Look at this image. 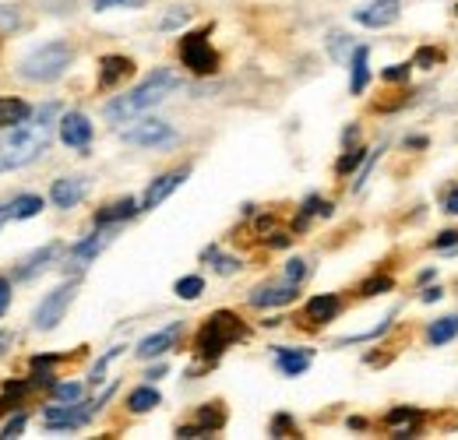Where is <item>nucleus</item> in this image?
<instances>
[{"mask_svg":"<svg viewBox=\"0 0 458 440\" xmlns=\"http://www.w3.org/2000/svg\"><path fill=\"white\" fill-rule=\"evenodd\" d=\"M183 180H187V170H173V173H163L159 180H152L149 183V190H145V197H141V212H152V208H159L177 187H181Z\"/></svg>","mask_w":458,"mask_h":440,"instance_id":"14","label":"nucleus"},{"mask_svg":"<svg viewBox=\"0 0 458 440\" xmlns=\"http://www.w3.org/2000/svg\"><path fill=\"white\" fill-rule=\"evenodd\" d=\"M187 18H190V11H187V7H173V11L166 14V18H159V28H163V32H170V28L183 25Z\"/></svg>","mask_w":458,"mask_h":440,"instance_id":"36","label":"nucleus"},{"mask_svg":"<svg viewBox=\"0 0 458 440\" xmlns=\"http://www.w3.org/2000/svg\"><path fill=\"white\" fill-rule=\"evenodd\" d=\"M11 307V278H0V317L7 314Z\"/></svg>","mask_w":458,"mask_h":440,"instance_id":"42","label":"nucleus"},{"mask_svg":"<svg viewBox=\"0 0 458 440\" xmlns=\"http://www.w3.org/2000/svg\"><path fill=\"white\" fill-rule=\"evenodd\" d=\"M53 363H60V356H32V370L36 366H53Z\"/></svg>","mask_w":458,"mask_h":440,"instance_id":"45","label":"nucleus"},{"mask_svg":"<svg viewBox=\"0 0 458 440\" xmlns=\"http://www.w3.org/2000/svg\"><path fill=\"white\" fill-rule=\"evenodd\" d=\"M413 75V64H391V68H384V82H406Z\"/></svg>","mask_w":458,"mask_h":440,"instance_id":"37","label":"nucleus"},{"mask_svg":"<svg viewBox=\"0 0 458 440\" xmlns=\"http://www.w3.org/2000/svg\"><path fill=\"white\" fill-rule=\"evenodd\" d=\"M445 212H452V215H458V190H452V194L445 197Z\"/></svg>","mask_w":458,"mask_h":440,"instance_id":"47","label":"nucleus"},{"mask_svg":"<svg viewBox=\"0 0 458 440\" xmlns=\"http://www.w3.org/2000/svg\"><path fill=\"white\" fill-rule=\"evenodd\" d=\"M328 46H332V57H335V60H346V53H350V50H357V46L350 43V36H342V32H332Z\"/></svg>","mask_w":458,"mask_h":440,"instance_id":"34","label":"nucleus"},{"mask_svg":"<svg viewBox=\"0 0 458 440\" xmlns=\"http://www.w3.org/2000/svg\"><path fill=\"white\" fill-rule=\"evenodd\" d=\"M366 156H370V152H360V148H350V152H342V159L335 163V173H339V176L353 173L357 166H364Z\"/></svg>","mask_w":458,"mask_h":440,"instance_id":"30","label":"nucleus"},{"mask_svg":"<svg viewBox=\"0 0 458 440\" xmlns=\"http://www.w3.org/2000/svg\"><path fill=\"white\" fill-rule=\"evenodd\" d=\"M85 194H89V180L85 176H60V180H53V187H50V201L57 204V208H75V204H82L85 201Z\"/></svg>","mask_w":458,"mask_h":440,"instance_id":"11","label":"nucleus"},{"mask_svg":"<svg viewBox=\"0 0 458 440\" xmlns=\"http://www.w3.org/2000/svg\"><path fill=\"white\" fill-rule=\"evenodd\" d=\"M398 14H402V4H398V0H374V4H366L360 11H353V18H357L360 25H366V28L395 25Z\"/></svg>","mask_w":458,"mask_h":440,"instance_id":"12","label":"nucleus"},{"mask_svg":"<svg viewBox=\"0 0 458 440\" xmlns=\"http://www.w3.org/2000/svg\"><path fill=\"white\" fill-rule=\"evenodd\" d=\"M181 324H170V328H163V332H152V335H149V339H141V342H138V356H141V359H156V356H163V352L166 349H173V342H177V339H181Z\"/></svg>","mask_w":458,"mask_h":440,"instance_id":"18","label":"nucleus"},{"mask_svg":"<svg viewBox=\"0 0 458 440\" xmlns=\"http://www.w3.org/2000/svg\"><path fill=\"white\" fill-rule=\"evenodd\" d=\"M296 292H300V285L296 282H278V285H258L254 292H251V307H258V310H269V307H285V303H293L296 300Z\"/></svg>","mask_w":458,"mask_h":440,"instance_id":"13","label":"nucleus"},{"mask_svg":"<svg viewBox=\"0 0 458 440\" xmlns=\"http://www.w3.org/2000/svg\"><path fill=\"white\" fill-rule=\"evenodd\" d=\"M452 339H458V314L441 317V321H430V328H427V342L430 346H448Z\"/></svg>","mask_w":458,"mask_h":440,"instance_id":"23","label":"nucleus"},{"mask_svg":"<svg viewBox=\"0 0 458 440\" xmlns=\"http://www.w3.org/2000/svg\"><path fill=\"white\" fill-rule=\"evenodd\" d=\"M293 430H296V423L289 416H275L272 420V437H289Z\"/></svg>","mask_w":458,"mask_h":440,"instance_id":"39","label":"nucleus"},{"mask_svg":"<svg viewBox=\"0 0 458 440\" xmlns=\"http://www.w3.org/2000/svg\"><path fill=\"white\" fill-rule=\"evenodd\" d=\"M11 346H14V335H11V332H0V359L7 356V349H11Z\"/></svg>","mask_w":458,"mask_h":440,"instance_id":"46","label":"nucleus"},{"mask_svg":"<svg viewBox=\"0 0 458 440\" xmlns=\"http://www.w3.org/2000/svg\"><path fill=\"white\" fill-rule=\"evenodd\" d=\"M173 292H177L181 300H197V296L205 292V278H201V275H187V278H181V282L173 285Z\"/></svg>","mask_w":458,"mask_h":440,"instance_id":"27","label":"nucleus"},{"mask_svg":"<svg viewBox=\"0 0 458 440\" xmlns=\"http://www.w3.org/2000/svg\"><path fill=\"white\" fill-rule=\"evenodd\" d=\"M50 391H53L57 402H82V395H85V388L78 380H57Z\"/></svg>","mask_w":458,"mask_h":440,"instance_id":"26","label":"nucleus"},{"mask_svg":"<svg viewBox=\"0 0 458 440\" xmlns=\"http://www.w3.org/2000/svg\"><path fill=\"white\" fill-rule=\"evenodd\" d=\"M163 373H166V366H156V370H149V373H145V377H149V380H159V377H163Z\"/></svg>","mask_w":458,"mask_h":440,"instance_id":"49","label":"nucleus"},{"mask_svg":"<svg viewBox=\"0 0 458 440\" xmlns=\"http://www.w3.org/2000/svg\"><path fill=\"white\" fill-rule=\"evenodd\" d=\"M366 57H370V50H366V46H357V50H353V60H350V68H353V75H350V92H353V95H364L366 82H370Z\"/></svg>","mask_w":458,"mask_h":440,"instance_id":"22","label":"nucleus"},{"mask_svg":"<svg viewBox=\"0 0 458 440\" xmlns=\"http://www.w3.org/2000/svg\"><path fill=\"white\" fill-rule=\"evenodd\" d=\"M181 60L190 75H215L219 71V53L208 46V32H187L181 39Z\"/></svg>","mask_w":458,"mask_h":440,"instance_id":"6","label":"nucleus"},{"mask_svg":"<svg viewBox=\"0 0 458 440\" xmlns=\"http://www.w3.org/2000/svg\"><path fill=\"white\" fill-rule=\"evenodd\" d=\"M197 423H201L205 430H212V434H215V430H219V427L226 423V416H222V409L208 405V409H201V412H197Z\"/></svg>","mask_w":458,"mask_h":440,"instance_id":"33","label":"nucleus"},{"mask_svg":"<svg viewBox=\"0 0 458 440\" xmlns=\"http://www.w3.org/2000/svg\"><path fill=\"white\" fill-rule=\"evenodd\" d=\"M145 0H92V11H109V7H141Z\"/></svg>","mask_w":458,"mask_h":440,"instance_id":"38","label":"nucleus"},{"mask_svg":"<svg viewBox=\"0 0 458 440\" xmlns=\"http://www.w3.org/2000/svg\"><path fill=\"white\" fill-rule=\"evenodd\" d=\"M95 409H82V402H57L50 409H43V427L50 434H68V430H78L92 420Z\"/></svg>","mask_w":458,"mask_h":440,"instance_id":"7","label":"nucleus"},{"mask_svg":"<svg viewBox=\"0 0 458 440\" xmlns=\"http://www.w3.org/2000/svg\"><path fill=\"white\" fill-rule=\"evenodd\" d=\"M391 278L388 275H374V278H366V282H360V296L364 300H374V296H381V292H391Z\"/></svg>","mask_w":458,"mask_h":440,"instance_id":"28","label":"nucleus"},{"mask_svg":"<svg viewBox=\"0 0 458 440\" xmlns=\"http://www.w3.org/2000/svg\"><path fill=\"white\" fill-rule=\"evenodd\" d=\"M11 219V204H0V226Z\"/></svg>","mask_w":458,"mask_h":440,"instance_id":"50","label":"nucleus"},{"mask_svg":"<svg viewBox=\"0 0 458 440\" xmlns=\"http://www.w3.org/2000/svg\"><path fill=\"white\" fill-rule=\"evenodd\" d=\"M113 233H117V226H99V233H92V236H85L82 244H75L71 251H68V261H71V268L75 271H82V268H89L102 251H106V244L113 240Z\"/></svg>","mask_w":458,"mask_h":440,"instance_id":"9","label":"nucleus"},{"mask_svg":"<svg viewBox=\"0 0 458 440\" xmlns=\"http://www.w3.org/2000/svg\"><path fill=\"white\" fill-rule=\"evenodd\" d=\"M25 423H28V412H21V409H18V412H14V416H11V420H7L4 427H0V437H4V440L21 437V430H25Z\"/></svg>","mask_w":458,"mask_h":440,"instance_id":"31","label":"nucleus"},{"mask_svg":"<svg viewBox=\"0 0 458 440\" xmlns=\"http://www.w3.org/2000/svg\"><path fill=\"white\" fill-rule=\"evenodd\" d=\"M159 402H163V398H159V391H156L152 384H145V388L131 391V398H127V409H131L134 416H145V412H152Z\"/></svg>","mask_w":458,"mask_h":440,"instance_id":"24","label":"nucleus"},{"mask_svg":"<svg viewBox=\"0 0 458 440\" xmlns=\"http://www.w3.org/2000/svg\"><path fill=\"white\" fill-rule=\"evenodd\" d=\"M275 366L285 377H300L310 366V349H278L275 352Z\"/></svg>","mask_w":458,"mask_h":440,"instance_id":"21","label":"nucleus"},{"mask_svg":"<svg viewBox=\"0 0 458 440\" xmlns=\"http://www.w3.org/2000/svg\"><path fill=\"white\" fill-rule=\"evenodd\" d=\"M120 352H124V346H117V349L106 352L102 359H95V366H92V373H89V384H102V377H106V366H109V363H113Z\"/></svg>","mask_w":458,"mask_h":440,"instance_id":"32","label":"nucleus"},{"mask_svg":"<svg viewBox=\"0 0 458 440\" xmlns=\"http://www.w3.org/2000/svg\"><path fill=\"white\" fill-rule=\"evenodd\" d=\"M339 314H342V300H339L335 292L310 296V300H307V307H303V317H307L310 324H328V321H335Z\"/></svg>","mask_w":458,"mask_h":440,"instance_id":"15","label":"nucleus"},{"mask_svg":"<svg viewBox=\"0 0 458 440\" xmlns=\"http://www.w3.org/2000/svg\"><path fill=\"white\" fill-rule=\"evenodd\" d=\"M138 212H141V204H138L134 197H120V201L106 204L102 212H95V226H120V222L134 219Z\"/></svg>","mask_w":458,"mask_h":440,"instance_id":"19","label":"nucleus"},{"mask_svg":"<svg viewBox=\"0 0 458 440\" xmlns=\"http://www.w3.org/2000/svg\"><path fill=\"white\" fill-rule=\"evenodd\" d=\"M307 271H310V268H307V261H303V258H293V261L285 264V275H282V278H285V282H296V285H300V282L307 278Z\"/></svg>","mask_w":458,"mask_h":440,"instance_id":"35","label":"nucleus"},{"mask_svg":"<svg viewBox=\"0 0 458 440\" xmlns=\"http://www.w3.org/2000/svg\"><path fill=\"white\" fill-rule=\"evenodd\" d=\"M71 60H75V46L64 43V39H53V43L36 46V50L18 64V75H21L25 82L46 85V82H57V78L71 68Z\"/></svg>","mask_w":458,"mask_h":440,"instance_id":"3","label":"nucleus"},{"mask_svg":"<svg viewBox=\"0 0 458 440\" xmlns=\"http://www.w3.org/2000/svg\"><path fill=\"white\" fill-rule=\"evenodd\" d=\"M441 296H445L441 289H427V292H423V303H434V300H441Z\"/></svg>","mask_w":458,"mask_h":440,"instance_id":"48","label":"nucleus"},{"mask_svg":"<svg viewBox=\"0 0 458 440\" xmlns=\"http://www.w3.org/2000/svg\"><path fill=\"white\" fill-rule=\"evenodd\" d=\"M177 88H181V75H177V71H170V68H159V71H152L141 85H134L131 92L117 95L113 102H106L102 116H106V120H113V124L134 120L138 113H145V109L159 106V102H163L166 95H173Z\"/></svg>","mask_w":458,"mask_h":440,"instance_id":"2","label":"nucleus"},{"mask_svg":"<svg viewBox=\"0 0 458 440\" xmlns=\"http://www.w3.org/2000/svg\"><path fill=\"white\" fill-rule=\"evenodd\" d=\"M57 113H60V106H57V102H46V106H43L36 116H28L25 124L0 131V173H11V170L28 166V163H36V159L50 148Z\"/></svg>","mask_w":458,"mask_h":440,"instance_id":"1","label":"nucleus"},{"mask_svg":"<svg viewBox=\"0 0 458 440\" xmlns=\"http://www.w3.org/2000/svg\"><path fill=\"white\" fill-rule=\"evenodd\" d=\"M60 251H64V244H57V240H53V244H46V247H39L36 254H28V258L21 261V268L14 271V278H18V282H28V278H36L39 271H46L50 264L60 258Z\"/></svg>","mask_w":458,"mask_h":440,"instance_id":"16","label":"nucleus"},{"mask_svg":"<svg viewBox=\"0 0 458 440\" xmlns=\"http://www.w3.org/2000/svg\"><path fill=\"white\" fill-rule=\"evenodd\" d=\"M32 116V106L25 99H14V95H0V131L4 127H18Z\"/></svg>","mask_w":458,"mask_h":440,"instance_id":"20","label":"nucleus"},{"mask_svg":"<svg viewBox=\"0 0 458 440\" xmlns=\"http://www.w3.org/2000/svg\"><path fill=\"white\" fill-rule=\"evenodd\" d=\"M413 416H416L413 409H391L388 412V423H402V420H413Z\"/></svg>","mask_w":458,"mask_h":440,"instance_id":"44","label":"nucleus"},{"mask_svg":"<svg viewBox=\"0 0 458 440\" xmlns=\"http://www.w3.org/2000/svg\"><path fill=\"white\" fill-rule=\"evenodd\" d=\"M237 339H244V321H240L233 310H215V314L201 324V332H197V339H194V352H197L201 359L215 363Z\"/></svg>","mask_w":458,"mask_h":440,"instance_id":"4","label":"nucleus"},{"mask_svg":"<svg viewBox=\"0 0 458 440\" xmlns=\"http://www.w3.org/2000/svg\"><path fill=\"white\" fill-rule=\"evenodd\" d=\"M434 64H441V53L430 50V46H423V50L416 53V68H434Z\"/></svg>","mask_w":458,"mask_h":440,"instance_id":"40","label":"nucleus"},{"mask_svg":"<svg viewBox=\"0 0 458 440\" xmlns=\"http://www.w3.org/2000/svg\"><path fill=\"white\" fill-rule=\"evenodd\" d=\"M265 244H269V247H289L293 236H289V233H272V236H265Z\"/></svg>","mask_w":458,"mask_h":440,"instance_id":"43","label":"nucleus"},{"mask_svg":"<svg viewBox=\"0 0 458 440\" xmlns=\"http://www.w3.org/2000/svg\"><path fill=\"white\" fill-rule=\"evenodd\" d=\"M75 292H78V282H64V285H57V289H50V292L39 300V307L32 310V328H36V332H53V328L64 321L68 307L75 303Z\"/></svg>","mask_w":458,"mask_h":440,"instance_id":"5","label":"nucleus"},{"mask_svg":"<svg viewBox=\"0 0 458 440\" xmlns=\"http://www.w3.org/2000/svg\"><path fill=\"white\" fill-rule=\"evenodd\" d=\"M205 261H215L212 268H215L219 275H233V271L240 268V261H237V258H226V254H219V247H208V251H205Z\"/></svg>","mask_w":458,"mask_h":440,"instance_id":"29","label":"nucleus"},{"mask_svg":"<svg viewBox=\"0 0 458 440\" xmlns=\"http://www.w3.org/2000/svg\"><path fill=\"white\" fill-rule=\"evenodd\" d=\"M60 141L68 145V148H78V152H85L92 145V124H89V116L85 113H64L60 116Z\"/></svg>","mask_w":458,"mask_h":440,"instance_id":"10","label":"nucleus"},{"mask_svg":"<svg viewBox=\"0 0 458 440\" xmlns=\"http://www.w3.org/2000/svg\"><path fill=\"white\" fill-rule=\"evenodd\" d=\"M455 14H458V4H455Z\"/></svg>","mask_w":458,"mask_h":440,"instance_id":"51","label":"nucleus"},{"mask_svg":"<svg viewBox=\"0 0 458 440\" xmlns=\"http://www.w3.org/2000/svg\"><path fill=\"white\" fill-rule=\"evenodd\" d=\"M43 208H46V201L39 194H21V197L11 201V219H18V222L21 219H36Z\"/></svg>","mask_w":458,"mask_h":440,"instance_id":"25","label":"nucleus"},{"mask_svg":"<svg viewBox=\"0 0 458 440\" xmlns=\"http://www.w3.org/2000/svg\"><path fill=\"white\" fill-rule=\"evenodd\" d=\"M448 247H458V229H445V233L434 240V251H448Z\"/></svg>","mask_w":458,"mask_h":440,"instance_id":"41","label":"nucleus"},{"mask_svg":"<svg viewBox=\"0 0 458 440\" xmlns=\"http://www.w3.org/2000/svg\"><path fill=\"white\" fill-rule=\"evenodd\" d=\"M134 75V60L131 57H120V53H109L99 60V88H113L120 85L124 78Z\"/></svg>","mask_w":458,"mask_h":440,"instance_id":"17","label":"nucleus"},{"mask_svg":"<svg viewBox=\"0 0 458 440\" xmlns=\"http://www.w3.org/2000/svg\"><path fill=\"white\" fill-rule=\"evenodd\" d=\"M124 141L134 148H166V145H177V131L163 120H141L124 131Z\"/></svg>","mask_w":458,"mask_h":440,"instance_id":"8","label":"nucleus"}]
</instances>
